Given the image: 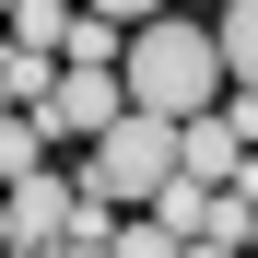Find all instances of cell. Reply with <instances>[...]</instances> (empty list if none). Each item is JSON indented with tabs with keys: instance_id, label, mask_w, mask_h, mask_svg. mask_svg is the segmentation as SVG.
I'll use <instances>...</instances> for the list:
<instances>
[{
	"instance_id": "5",
	"label": "cell",
	"mask_w": 258,
	"mask_h": 258,
	"mask_svg": "<svg viewBox=\"0 0 258 258\" xmlns=\"http://www.w3.org/2000/svg\"><path fill=\"white\" fill-rule=\"evenodd\" d=\"M211 35H223V71L258 94V0H223V24H211Z\"/></svg>"
},
{
	"instance_id": "4",
	"label": "cell",
	"mask_w": 258,
	"mask_h": 258,
	"mask_svg": "<svg viewBox=\"0 0 258 258\" xmlns=\"http://www.w3.org/2000/svg\"><path fill=\"white\" fill-rule=\"evenodd\" d=\"M71 200L82 188H59L47 164H24V176H12V246H59L71 235Z\"/></svg>"
},
{
	"instance_id": "6",
	"label": "cell",
	"mask_w": 258,
	"mask_h": 258,
	"mask_svg": "<svg viewBox=\"0 0 258 258\" xmlns=\"http://www.w3.org/2000/svg\"><path fill=\"white\" fill-rule=\"evenodd\" d=\"M71 12L82 0H12V47H71Z\"/></svg>"
},
{
	"instance_id": "1",
	"label": "cell",
	"mask_w": 258,
	"mask_h": 258,
	"mask_svg": "<svg viewBox=\"0 0 258 258\" xmlns=\"http://www.w3.org/2000/svg\"><path fill=\"white\" fill-rule=\"evenodd\" d=\"M117 71H129V106H164V117H200V106H223V94H235L223 35H211V24H188V12H141Z\"/></svg>"
},
{
	"instance_id": "2",
	"label": "cell",
	"mask_w": 258,
	"mask_h": 258,
	"mask_svg": "<svg viewBox=\"0 0 258 258\" xmlns=\"http://www.w3.org/2000/svg\"><path fill=\"white\" fill-rule=\"evenodd\" d=\"M176 164H188L176 117H164V106H129L117 129H94V164H82V188H106V200H129V211H141L164 176H176Z\"/></svg>"
},
{
	"instance_id": "7",
	"label": "cell",
	"mask_w": 258,
	"mask_h": 258,
	"mask_svg": "<svg viewBox=\"0 0 258 258\" xmlns=\"http://www.w3.org/2000/svg\"><path fill=\"white\" fill-rule=\"evenodd\" d=\"M0 47H12V12H0Z\"/></svg>"
},
{
	"instance_id": "3",
	"label": "cell",
	"mask_w": 258,
	"mask_h": 258,
	"mask_svg": "<svg viewBox=\"0 0 258 258\" xmlns=\"http://www.w3.org/2000/svg\"><path fill=\"white\" fill-rule=\"evenodd\" d=\"M35 117L71 129V141H94V129H117V117H129V71H117V59H71V71H59V94L35 106Z\"/></svg>"
}]
</instances>
